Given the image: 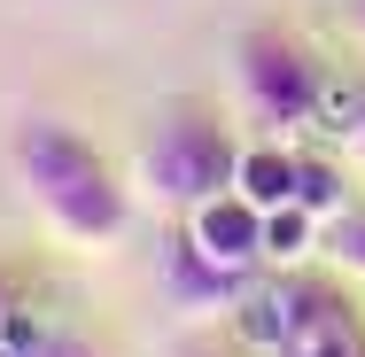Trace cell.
I'll return each mask as SVG.
<instances>
[{"mask_svg": "<svg viewBox=\"0 0 365 357\" xmlns=\"http://www.w3.org/2000/svg\"><path fill=\"white\" fill-rule=\"evenodd\" d=\"M233 171H241V140L225 133V117L202 109V101H171L148 125V140H140V187L179 217L195 210V202H210V195H225Z\"/></svg>", "mask_w": 365, "mask_h": 357, "instance_id": "2", "label": "cell"}, {"mask_svg": "<svg viewBox=\"0 0 365 357\" xmlns=\"http://www.w3.org/2000/svg\"><path fill=\"white\" fill-rule=\"evenodd\" d=\"M16 303H24V272H16V264H0V319H8Z\"/></svg>", "mask_w": 365, "mask_h": 357, "instance_id": "12", "label": "cell"}, {"mask_svg": "<svg viewBox=\"0 0 365 357\" xmlns=\"http://www.w3.org/2000/svg\"><path fill=\"white\" fill-rule=\"evenodd\" d=\"M241 334L272 357H365V319L334 280H280L249 295Z\"/></svg>", "mask_w": 365, "mask_h": 357, "instance_id": "3", "label": "cell"}, {"mask_svg": "<svg viewBox=\"0 0 365 357\" xmlns=\"http://www.w3.org/2000/svg\"><path fill=\"white\" fill-rule=\"evenodd\" d=\"M179 241L202 249V257L225 264V272H249V264L264 257V210H257L241 187H225V195H210V202L187 210V233H179Z\"/></svg>", "mask_w": 365, "mask_h": 357, "instance_id": "5", "label": "cell"}, {"mask_svg": "<svg viewBox=\"0 0 365 357\" xmlns=\"http://www.w3.org/2000/svg\"><path fill=\"white\" fill-rule=\"evenodd\" d=\"M0 357H109L101 342H86L78 326H63L55 311H39L31 295L0 319Z\"/></svg>", "mask_w": 365, "mask_h": 357, "instance_id": "6", "label": "cell"}, {"mask_svg": "<svg viewBox=\"0 0 365 357\" xmlns=\"http://www.w3.org/2000/svg\"><path fill=\"white\" fill-rule=\"evenodd\" d=\"M319 125L350 148L358 171H365V86H358V78H327V93H319Z\"/></svg>", "mask_w": 365, "mask_h": 357, "instance_id": "8", "label": "cell"}, {"mask_svg": "<svg viewBox=\"0 0 365 357\" xmlns=\"http://www.w3.org/2000/svg\"><path fill=\"white\" fill-rule=\"evenodd\" d=\"M233 187H241L257 210H280V202H295V148H280V140L241 148V171H233Z\"/></svg>", "mask_w": 365, "mask_h": 357, "instance_id": "7", "label": "cell"}, {"mask_svg": "<svg viewBox=\"0 0 365 357\" xmlns=\"http://www.w3.org/2000/svg\"><path fill=\"white\" fill-rule=\"evenodd\" d=\"M8 171L24 187V202L39 210V225L78 249V257H101L125 241L133 225V187L117 179V163L78 133L71 117L55 109H24L8 125Z\"/></svg>", "mask_w": 365, "mask_h": 357, "instance_id": "1", "label": "cell"}, {"mask_svg": "<svg viewBox=\"0 0 365 357\" xmlns=\"http://www.w3.org/2000/svg\"><path fill=\"white\" fill-rule=\"evenodd\" d=\"M327 257H334L342 272L365 280V210H358V202H350L342 217H327Z\"/></svg>", "mask_w": 365, "mask_h": 357, "instance_id": "11", "label": "cell"}, {"mask_svg": "<svg viewBox=\"0 0 365 357\" xmlns=\"http://www.w3.org/2000/svg\"><path fill=\"white\" fill-rule=\"evenodd\" d=\"M295 202H303V210L327 225V217H342V210H350V187H342V171H334L327 155H295Z\"/></svg>", "mask_w": 365, "mask_h": 357, "instance_id": "9", "label": "cell"}, {"mask_svg": "<svg viewBox=\"0 0 365 357\" xmlns=\"http://www.w3.org/2000/svg\"><path fill=\"white\" fill-rule=\"evenodd\" d=\"M233 86H241L249 125H257L264 140H288L295 125H319L327 71H319V55H311L295 31L257 24V31H241V47H233Z\"/></svg>", "mask_w": 365, "mask_h": 357, "instance_id": "4", "label": "cell"}, {"mask_svg": "<svg viewBox=\"0 0 365 357\" xmlns=\"http://www.w3.org/2000/svg\"><path fill=\"white\" fill-rule=\"evenodd\" d=\"M319 233H327V225L303 210V202H280V210H264V257H272V264H288V257H303Z\"/></svg>", "mask_w": 365, "mask_h": 357, "instance_id": "10", "label": "cell"}, {"mask_svg": "<svg viewBox=\"0 0 365 357\" xmlns=\"http://www.w3.org/2000/svg\"><path fill=\"white\" fill-rule=\"evenodd\" d=\"M350 31H358V39H365V0H350Z\"/></svg>", "mask_w": 365, "mask_h": 357, "instance_id": "14", "label": "cell"}, {"mask_svg": "<svg viewBox=\"0 0 365 357\" xmlns=\"http://www.w3.org/2000/svg\"><path fill=\"white\" fill-rule=\"evenodd\" d=\"M171 357H241V350H225V342H179Z\"/></svg>", "mask_w": 365, "mask_h": 357, "instance_id": "13", "label": "cell"}]
</instances>
